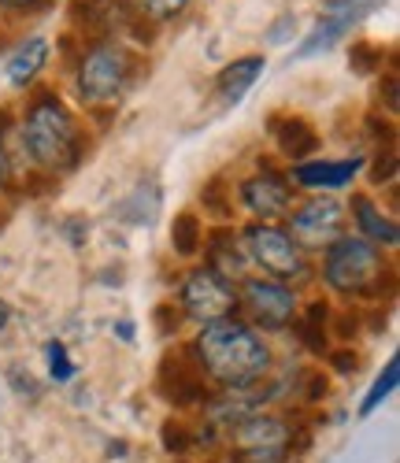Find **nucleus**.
<instances>
[{
  "label": "nucleus",
  "mask_w": 400,
  "mask_h": 463,
  "mask_svg": "<svg viewBox=\"0 0 400 463\" xmlns=\"http://www.w3.org/2000/svg\"><path fill=\"white\" fill-rule=\"evenodd\" d=\"M189 360L223 390H245V385H256L267 374L271 349L249 323L230 316L200 326V334L189 345Z\"/></svg>",
  "instance_id": "obj_1"
},
{
  "label": "nucleus",
  "mask_w": 400,
  "mask_h": 463,
  "mask_svg": "<svg viewBox=\"0 0 400 463\" xmlns=\"http://www.w3.org/2000/svg\"><path fill=\"white\" fill-rule=\"evenodd\" d=\"M23 152L45 171H74L82 160V130L56 93L33 97L23 119Z\"/></svg>",
  "instance_id": "obj_2"
},
{
  "label": "nucleus",
  "mask_w": 400,
  "mask_h": 463,
  "mask_svg": "<svg viewBox=\"0 0 400 463\" xmlns=\"http://www.w3.org/2000/svg\"><path fill=\"white\" fill-rule=\"evenodd\" d=\"M323 282L345 297H378L382 282H389V263L378 245L356 234H341L334 245H327Z\"/></svg>",
  "instance_id": "obj_3"
},
{
  "label": "nucleus",
  "mask_w": 400,
  "mask_h": 463,
  "mask_svg": "<svg viewBox=\"0 0 400 463\" xmlns=\"http://www.w3.org/2000/svg\"><path fill=\"white\" fill-rule=\"evenodd\" d=\"M230 445L242 463H286L293 449V427L282 415L256 411L230 427Z\"/></svg>",
  "instance_id": "obj_4"
},
{
  "label": "nucleus",
  "mask_w": 400,
  "mask_h": 463,
  "mask_svg": "<svg viewBox=\"0 0 400 463\" xmlns=\"http://www.w3.org/2000/svg\"><path fill=\"white\" fill-rule=\"evenodd\" d=\"M245 256L252 263L263 267V279H274V282H297V279H308V260H304V249L271 222H252L245 230Z\"/></svg>",
  "instance_id": "obj_5"
},
{
  "label": "nucleus",
  "mask_w": 400,
  "mask_h": 463,
  "mask_svg": "<svg viewBox=\"0 0 400 463\" xmlns=\"http://www.w3.org/2000/svg\"><path fill=\"white\" fill-rule=\"evenodd\" d=\"M178 307H182V316L200 323V326H208L215 319H230L237 307V289L230 279H223L219 271H212V267H196V271H189L178 286Z\"/></svg>",
  "instance_id": "obj_6"
},
{
  "label": "nucleus",
  "mask_w": 400,
  "mask_h": 463,
  "mask_svg": "<svg viewBox=\"0 0 400 463\" xmlns=\"http://www.w3.org/2000/svg\"><path fill=\"white\" fill-rule=\"evenodd\" d=\"M130 52L119 45H97L86 52L82 67H78V93L86 104L100 108L123 97L127 82H130Z\"/></svg>",
  "instance_id": "obj_7"
},
{
  "label": "nucleus",
  "mask_w": 400,
  "mask_h": 463,
  "mask_svg": "<svg viewBox=\"0 0 400 463\" xmlns=\"http://www.w3.org/2000/svg\"><path fill=\"white\" fill-rule=\"evenodd\" d=\"M237 304H245V312L260 330H286L297 319L293 286L274 279H245L242 289H237Z\"/></svg>",
  "instance_id": "obj_8"
},
{
  "label": "nucleus",
  "mask_w": 400,
  "mask_h": 463,
  "mask_svg": "<svg viewBox=\"0 0 400 463\" xmlns=\"http://www.w3.org/2000/svg\"><path fill=\"white\" fill-rule=\"evenodd\" d=\"M345 204L334 197H315L304 201L293 215H290V230H293V241L300 249H327L345 234Z\"/></svg>",
  "instance_id": "obj_9"
},
{
  "label": "nucleus",
  "mask_w": 400,
  "mask_h": 463,
  "mask_svg": "<svg viewBox=\"0 0 400 463\" xmlns=\"http://www.w3.org/2000/svg\"><path fill=\"white\" fill-rule=\"evenodd\" d=\"M378 5L382 0H327V12H323V19H319V26L304 37V45L297 49V60H308V56H319V52L334 49L341 37L367 12H375Z\"/></svg>",
  "instance_id": "obj_10"
},
{
  "label": "nucleus",
  "mask_w": 400,
  "mask_h": 463,
  "mask_svg": "<svg viewBox=\"0 0 400 463\" xmlns=\"http://www.w3.org/2000/svg\"><path fill=\"white\" fill-rule=\"evenodd\" d=\"M237 197H242L245 212H252L260 222H271V219H282L293 212V182L286 175L263 167L260 175L242 182Z\"/></svg>",
  "instance_id": "obj_11"
},
{
  "label": "nucleus",
  "mask_w": 400,
  "mask_h": 463,
  "mask_svg": "<svg viewBox=\"0 0 400 463\" xmlns=\"http://www.w3.org/2000/svg\"><path fill=\"white\" fill-rule=\"evenodd\" d=\"M359 167H364V156H352V160H308V164H297L290 171V182L308 185V189H341L359 175Z\"/></svg>",
  "instance_id": "obj_12"
},
{
  "label": "nucleus",
  "mask_w": 400,
  "mask_h": 463,
  "mask_svg": "<svg viewBox=\"0 0 400 463\" xmlns=\"http://www.w3.org/2000/svg\"><path fill=\"white\" fill-rule=\"evenodd\" d=\"M352 222H356V230L359 234L356 238H364V241H371V245H396L400 241V230H396V222L389 219V215H382V208L367 197V193H356L352 197Z\"/></svg>",
  "instance_id": "obj_13"
},
{
  "label": "nucleus",
  "mask_w": 400,
  "mask_h": 463,
  "mask_svg": "<svg viewBox=\"0 0 400 463\" xmlns=\"http://www.w3.org/2000/svg\"><path fill=\"white\" fill-rule=\"evenodd\" d=\"M271 137H274L278 152L290 156V160H297V164L308 156V152L319 148L315 127L308 119H300V115H274V119H271Z\"/></svg>",
  "instance_id": "obj_14"
},
{
  "label": "nucleus",
  "mask_w": 400,
  "mask_h": 463,
  "mask_svg": "<svg viewBox=\"0 0 400 463\" xmlns=\"http://www.w3.org/2000/svg\"><path fill=\"white\" fill-rule=\"evenodd\" d=\"M267 60L263 56H242V60H233L219 71V79H215V90H219V100L223 104H242L249 97V90L260 82V74H263Z\"/></svg>",
  "instance_id": "obj_15"
},
{
  "label": "nucleus",
  "mask_w": 400,
  "mask_h": 463,
  "mask_svg": "<svg viewBox=\"0 0 400 463\" xmlns=\"http://www.w3.org/2000/svg\"><path fill=\"white\" fill-rule=\"evenodd\" d=\"M49 42L45 37H30V42L8 60V82L12 86H30L37 74H42V67L49 63Z\"/></svg>",
  "instance_id": "obj_16"
},
{
  "label": "nucleus",
  "mask_w": 400,
  "mask_h": 463,
  "mask_svg": "<svg viewBox=\"0 0 400 463\" xmlns=\"http://www.w3.org/2000/svg\"><path fill=\"white\" fill-rule=\"evenodd\" d=\"M245 263H249V256L233 245V238L230 234H219L215 241H212V249H208V267L212 271H219L223 279H242L245 275Z\"/></svg>",
  "instance_id": "obj_17"
},
{
  "label": "nucleus",
  "mask_w": 400,
  "mask_h": 463,
  "mask_svg": "<svg viewBox=\"0 0 400 463\" xmlns=\"http://www.w3.org/2000/svg\"><path fill=\"white\" fill-rule=\"evenodd\" d=\"M327 316H330V307H327L323 300H315L308 312H304V319L297 323V334H300V341H304V349L315 353V356L330 353V349H327V323H330Z\"/></svg>",
  "instance_id": "obj_18"
},
{
  "label": "nucleus",
  "mask_w": 400,
  "mask_h": 463,
  "mask_svg": "<svg viewBox=\"0 0 400 463\" xmlns=\"http://www.w3.org/2000/svg\"><path fill=\"white\" fill-rule=\"evenodd\" d=\"M200 241H205V230H200V219L193 212H182L175 219V230H171V245L178 256H196L200 252Z\"/></svg>",
  "instance_id": "obj_19"
},
{
  "label": "nucleus",
  "mask_w": 400,
  "mask_h": 463,
  "mask_svg": "<svg viewBox=\"0 0 400 463\" xmlns=\"http://www.w3.org/2000/svg\"><path fill=\"white\" fill-rule=\"evenodd\" d=\"M396 374H400V360L393 356L389 364H386V371H382V378L371 385V393L364 397V404H359V415H375L378 411V404L396 390Z\"/></svg>",
  "instance_id": "obj_20"
},
{
  "label": "nucleus",
  "mask_w": 400,
  "mask_h": 463,
  "mask_svg": "<svg viewBox=\"0 0 400 463\" xmlns=\"http://www.w3.org/2000/svg\"><path fill=\"white\" fill-rule=\"evenodd\" d=\"M127 5L141 15V19H152V23H167L175 15L186 12L189 0H127Z\"/></svg>",
  "instance_id": "obj_21"
},
{
  "label": "nucleus",
  "mask_w": 400,
  "mask_h": 463,
  "mask_svg": "<svg viewBox=\"0 0 400 463\" xmlns=\"http://www.w3.org/2000/svg\"><path fill=\"white\" fill-rule=\"evenodd\" d=\"M45 356H49V371H52L56 382H71L74 378V364H71V356H67V349H63L60 341H49L45 345Z\"/></svg>",
  "instance_id": "obj_22"
},
{
  "label": "nucleus",
  "mask_w": 400,
  "mask_h": 463,
  "mask_svg": "<svg viewBox=\"0 0 400 463\" xmlns=\"http://www.w3.org/2000/svg\"><path fill=\"white\" fill-rule=\"evenodd\" d=\"M164 449H167V452H186V449H193V438H189V430L182 427V422H164Z\"/></svg>",
  "instance_id": "obj_23"
},
{
  "label": "nucleus",
  "mask_w": 400,
  "mask_h": 463,
  "mask_svg": "<svg viewBox=\"0 0 400 463\" xmlns=\"http://www.w3.org/2000/svg\"><path fill=\"white\" fill-rule=\"evenodd\" d=\"M378 60H382V56H378V52H375L371 45H356V49L348 52V63H352V67H356L359 74H367V71H375V67H378Z\"/></svg>",
  "instance_id": "obj_24"
},
{
  "label": "nucleus",
  "mask_w": 400,
  "mask_h": 463,
  "mask_svg": "<svg viewBox=\"0 0 400 463\" xmlns=\"http://www.w3.org/2000/svg\"><path fill=\"white\" fill-rule=\"evenodd\" d=\"M290 30H293V19H290V15H286V19H278V26H274V30L267 33V42H271V45L286 42V33H290Z\"/></svg>",
  "instance_id": "obj_25"
},
{
  "label": "nucleus",
  "mask_w": 400,
  "mask_h": 463,
  "mask_svg": "<svg viewBox=\"0 0 400 463\" xmlns=\"http://www.w3.org/2000/svg\"><path fill=\"white\" fill-rule=\"evenodd\" d=\"M5 8H12V12H30V8H37V5H45V0H0Z\"/></svg>",
  "instance_id": "obj_26"
},
{
  "label": "nucleus",
  "mask_w": 400,
  "mask_h": 463,
  "mask_svg": "<svg viewBox=\"0 0 400 463\" xmlns=\"http://www.w3.org/2000/svg\"><path fill=\"white\" fill-rule=\"evenodd\" d=\"M12 323V307H8V300L5 297H0V330H5Z\"/></svg>",
  "instance_id": "obj_27"
},
{
  "label": "nucleus",
  "mask_w": 400,
  "mask_h": 463,
  "mask_svg": "<svg viewBox=\"0 0 400 463\" xmlns=\"http://www.w3.org/2000/svg\"><path fill=\"white\" fill-rule=\"evenodd\" d=\"M119 337L130 341V337H134V326H130V323H119Z\"/></svg>",
  "instance_id": "obj_28"
}]
</instances>
